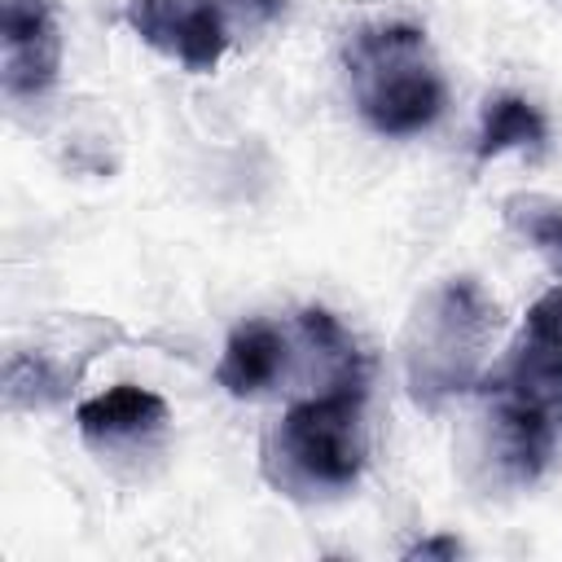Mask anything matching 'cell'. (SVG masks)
I'll list each match as a JSON object with an SVG mask.
<instances>
[{
    "instance_id": "obj_9",
    "label": "cell",
    "mask_w": 562,
    "mask_h": 562,
    "mask_svg": "<svg viewBox=\"0 0 562 562\" xmlns=\"http://www.w3.org/2000/svg\"><path fill=\"white\" fill-rule=\"evenodd\" d=\"M527 237L562 268V206H549V211H536V215H527Z\"/></svg>"
},
{
    "instance_id": "obj_7",
    "label": "cell",
    "mask_w": 562,
    "mask_h": 562,
    "mask_svg": "<svg viewBox=\"0 0 562 562\" xmlns=\"http://www.w3.org/2000/svg\"><path fill=\"white\" fill-rule=\"evenodd\" d=\"M75 417H79L83 439L101 443V439H123V435H140V430L158 426V422L167 417V408H162V400H158L154 391L123 382V386H114V391H105V395L79 404Z\"/></svg>"
},
{
    "instance_id": "obj_1",
    "label": "cell",
    "mask_w": 562,
    "mask_h": 562,
    "mask_svg": "<svg viewBox=\"0 0 562 562\" xmlns=\"http://www.w3.org/2000/svg\"><path fill=\"white\" fill-rule=\"evenodd\" d=\"M496 386L509 461L531 479L558 443L562 426V290H549L527 312L522 342Z\"/></svg>"
},
{
    "instance_id": "obj_2",
    "label": "cell",
    "mask_w": 562,
    "mask_h": 562,
    "mask_svg": "<svg viewBox=\"0 0 562 562\" xmlns=\"http://www.w3.org/2000/svg\"><path fill=\"white\" fill-rule=\"evenodd\" d=\"M360 114L382 136H413L430 127L443 110V83L422 61V31L378 26L360 31L351 48Z\"/></svg>"
},
{
    "instance_id": "obj_3",
    "label": "cell",
    "mask_w": 562,
    "mask_h": 562,
    "mask_svg": "<svg viewBox=\"0 0 562 562\" xmlns=\"http://www.w3.org/2000/svg\"><path fill=\"white\" fill-rule=\"evenodd\" d=\"M360 404H364V373L360 364H342L334 391L294 404L281 422L285 457L325 487H347L360 474L364 439H360Z\"/></svg>"
},
{
    "instance_id": "obj_4",
    "label": "cell",
    "mask_w": 562,
    "mask_h": 562,
    "mask_svg": "<svg viewBox=\"0 0 562 562\" xmlns=\"http://www.w3.org/2000/svg\"><path fill=\"white\" fill-rule=\"evenodd\" d=\"M127 22L158 48L176 53L189 70H211L228 44L220 4L198 0V4H176V0H132Z\"/></svg>"
},
{
    "instance_id": "obj_10",
    "label": "cell",
    "mask_w": 562,
    "mask_h": 562,
    "mask_svg": "<svg viewBox=\"0 0 562 562\" xmlns=\"http://www.w3.org/2000/svg\"><path fill=\"white\" fill-rule=\"evenodd\" d=\"M413 553H457V544L452 540H430V544H417Z\"/></svg>"
},
{
    "instance_id": "obj_6",
    "label": "cell",
    "mask_w": 562,
    "mask_h": 562,
    "mask_svg": "<svg viewBox=\"0 0 562 562\" xmlns=\"http://www.w3.org/2000/svg\"><path fill=\"white\" fill-rule=\"evenodd\" d=\"M281 364H285V342H281V334H277L272 325H263V321H250V325H241V329L228 338L215 378H220V386H224L228 395H255L259 386H268V382L277 378Z\"/></svg>"
},
{
    "instance_id": "obj_5",
    "label": "cell",
    "mask_w": 562,
    "mask_h": 562,
    "mask_svg": "<svg viewBox=\"0 0 562 562\" xmlns=\"http://www.w3.org/2000/svg\"><path fill=\"white\" fill-rule=\"evenodd\" d=\"M57 75V26L48 0H4V88L35 97Z\"/></svg>"
},
{
    "instance_id": "obj_8",
    "label": "cell",
    "mask_w": 562,
    "mask_h": 562,
    "mask_svg": "<svg viewBox=\"0 0 562 562\" xmlns=\"http://www.w3.org/2000/svg\"><path fill=\"white\" fill-rule=\"evenodd\" d=\"M540 140H544L540 114L522 97H496L483 110V127H479L474 154L479 158H496L505 149H527V145H540Z\"/></svg>"
}]
</instances>
